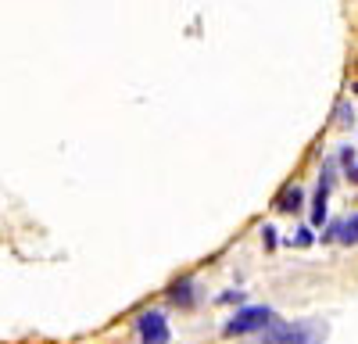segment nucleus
Wrapping results in <instances>:
<instances>
[{"mask_svg": "<svg viewBox=\"0 0 358 344\" xmlns=\"http://www.w3.org/2000/svg\"><path fill=\"white\" fill-rule=\"evenodd\" d=\"M290 241H294L297 248H308V244H312V229H297V234H294Z\"/></svg>", "mask_w": 358, "mask_h": 344, "instance_id": "6e6552de", "label": "nucleus"}, {"mask_svg": "<svg viewBox=\"0 0 358 344\" xmlns=\"http://www.w3.org/2000/svg\"><path fill=\"white\" fill-rule=\"evenodd\" d=\"M341 244H358V215H351V219H344V229H341Z\"/></svg>", "mask_w": 358, "mask_h": 344, "instance_id": "0eeeda50", "label": "nucleus"}, {"mask_svg": "<svg viewBox=\"0 0 358 344\" xmlns=\"http://www.w3.org/2000/svg\"><path fill=\"white\" fill-rule=\"evenodd\" d=\"M326 323L322 320H297V323H268L262 330L265 344H322L326 341Z\"/></svg>", "mask_w": 358, "mask_h": 344, "instance_id": "f257e3e1", "label": "nucleus"}, {"mask_svg": "<svg viewBox=\"0 0 358 344\" xmlns=\"http://www.w3.org/2000/svg\"><path fill=\"white\" fill-rule=\"evenodd\" d=\"M344 172H348V180H351V183H358V162H355L351 169H344Z\"/></svg>", "mask_w": 358, "mask_h": 344, "instance_id": "9d476101", "label": "nucleus"}, {"mask_svg": "<svg viewBox=\"0 0 358 344\" xmlns=\"http://www.w3.org/2000/svg\"><path fill=\"white\" fill-rule=\"evenodd\" d=\"M136 337L140 344H169V323H165V315L162 312H143L140 320H136Z\"/></svg>", "mask_w": 358, "mask_h": 344, "instance_id": "7ed1b4c3", "label": "nucleus"}, {"mask_svg": "<svg viewBox=\"0 0 358 344\" xmlns=\"http://www.w3.org/2000/svg\"><path fill=\"white\" fill-rule=\"evenodd\" d=\"M301 201H305V197H301V187H287L283 197L276 201V208H280V212H297V208H301Z\"/></svg>", "mask_w": 358, "mask_h": 344, "instance_id": "423d86ee", "label": "nucleus"}, {"mask_svg": "<svg viewBox=\"0 0 358 344\" xmlns=\"http://www.w3.org/2000/svg\"><path fill=\"white\" fill-rule=\"evenodd\" d=\"M268 323H276V315L268 305H244V308H236V315L222 327L226 337H244V334H262Z\"/></svg>", "mask_w": 358, "mask_h": 344, "instance_id": "f03ea898", "label": "nucleus"}, {"mask_svg": "<svg viewBox=\"0 0 358 344\" xmlns=\"http://www.w3.org/2000/svg\"><path fill=\"white\" fill-rule=\"evenodd\" d=\"M165 294H169V301H172V305H179V308H190V305H194V280H190V276H183L179 283H172Z\"/></svg>", "mask_w": 358, "mask_h": 344, "instance_id": "39448f33", "label": "nucleus"}, {"mask_svg": "<svg viewBox=\"0 0 358 344\" xmlns=\"http://www.w3.org/2000/svg\"><path fill=\"white\" fill-rule=\"evenodd\" d=\"M326 201H330V169L319 176V190H315V208H312V226L326 222Z\"/></svg>", "mask_w": 358, "mask_h": 344, "instance_id": "20e7f679", "label": "nucleus"}, {"mask_svg": "<svg viewBox=\"0 0 358 344\" xmlns=\"http://www.w3.org/2000/svg\"><path fill=\"white\" fill-rule=\"evenodd\" d=\"M262 241H265L268 251H273V248H276V229H273V226H265V229H262Z\"/></svg>", "mask_w": 358, "mask_h": 344, "instance_id": "1a4fd4ad", "label": "nucleus"}]
</instances>
